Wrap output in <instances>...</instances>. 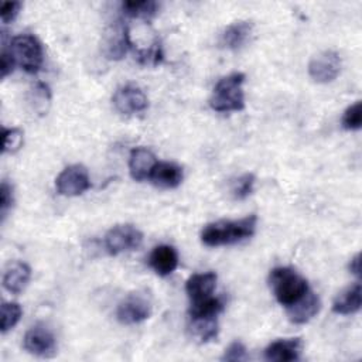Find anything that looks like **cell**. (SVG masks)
<instances>
[{
    "instance_id": "cell-1",
    "label": "cell",
    "mask_w": 362,
    "mask_h": 362,
    "mask_svg": "<svg viewBox=\"0 0 362 362\" xmlns=\"http://www.w3.org/2000/svg\"><path fill=\"white\" fill-rule=\"evenodd\" d=\"M257 225L256 215H247L235 221H216L208 223L201 232V240L209 247L235 245L253 236Z\"/></svg>"
},
{
    "instance_id": "cell-2",
    "label": "cell",
    "mask_w": 362,
    "mask_h": 362,
    "mask_svg": "<svg viewBox=\"0 0 362 362\" xmlns=\"http://www.w3.org/2000/svg\"><path fill=\"white\" fill-rule=\"evenodd\" d=\"M269 284L276 300L286 308L298 301L310 290L307 280L287 266L274 267L269 274Z\"/></svg>"
},
{
    "instance_id": "cell-3",
    "label": "cell",
    "mask_w": 362,
    "mask_h": 362,
    "mask_svg": "<svg viewBox=\"0 0 362 362\" xmlns=\"http://www.w3.org/2000/svg\"><path fill=\"white\" fill-rule=\"evenodd\" d=\"M245 74L233 72L221 78L214 86L212 95L209 98V106L215 112H239L245 107V93H243Z\"/></svg>"
},
{
    "instance_id": "cell-4",
    "label": "cell",
    "mask_w": 362,
    "mask_h": 362,
    "mask_svg": "<svg viewBox=\"0 0 362 362\" xmlns=\"http://www.w3.org/2000/svg\"><path fill=\"white\" fill-rule=\"evenodd\" d=\"M10 52L16 61L25 72L35 74L44 61L42 45L37 37L31 34H20L11 38Z\"/></svg>"
},
{
    "instance_id": "cell-5",
    "label": "cell",
    "mask_w": 362,
    "mask_h": 362,
    "mask_svg": "<svg viewBox=\"0 0 362 362\" xmlns=\"http://www.w3.org/2000/svg\"><path fill=\"white\" fill-rule=\"evenodd\" d=\"M143 242V233L130 223L116 225L105 235V247L110 255L137 249Z\"/></svg>"
},
{
    "instance_id": "cell-6",
    "label": "cell",
    "mask_w": 362,
    "mask_h": 362,
    "mask_svg": "<svg viewBox=\"0 0 362 362\" xmlns=\"http://www.w3.org/2000/svg\"><path fill=\"white\" fill-rule=\"evenodd\" d=\"M55 187L58 194L64 197H78L90 187V180L86 167L81 164H72L65 167L55 178Z\"/></svg>"
},
{
    "instance_id": "cell-7",
    "label": "cell",
    "mask_w": 362,
    "mask_h": 362,
    "mask_svg": "<svg viewBox=\"0 0 362 362\" xmlns=\"http://www.w3.org/2000/svg\"><path fill=\"white\" fill-rule=\"evenodd\" d=\"M151 315V301L143 293H132L123 298L116 310L119 322L132 325L147 320Z\"/></svg>"
},
{
    "instance_id": "cell-8",
    "label": "cell",
    "mask_w": 362,
    "mask_h": 362,
    "mask_svg": "<svg viewBox=\"0 0 362 362\" xmlns=\"http://www.w3.org/2000/svg\"><path fill=\"white\" fill-rule=\"evenodd\" d=\"M102 48L106 58L115 61L122 59L132 48L129 27L122 20H116L106 28L103 34Z\"/></svg>"
},
{
    "instance_id": "cell-9",
    "label": "cell",
    "mask_w": 362,
    "mask_h": 362,
    "mask_svg": "<svg viewBox=\"0 0 362 362\" xmlns=\"http://www.w3.org/2000/svg\"><path fill=\"white\" fill-rule=\"evenodd\" d=\"M341 71L339 54L332 49H325L314 55L308 64L310 76L318 83L332 82Z\"/></svg>"
},
{
    "instance_id": "cell-10",
    "label": "cell",
    "mask_w": 362,
    "mask_h": 362,
    "mask_svg": "<svg viewBox=\"0 0 362 362\" xmlns=\"http://www.w3.org/2000/svg\"><path fill=\"white\" fill-rule=\"evenodd\" d=\"M115 109L122 115H134L143 112L148 106L146 93L136 85H123L116 89L112 96Z\"/></svg>"
},
{
    "instance_id": "cell-11",
    "label": "cell",
    "mask_w": 362,
    "mask_h": 362,
    "mask_svg": "<svg viewBox=\"0 0 362 362\" xmlns=\"http://www.w3.org/2000/svg\"><path fill=\"white\" fill-rule=\"evenodd\" d=\"M27 352L35 356H52L57 349V342L52 331L45 325L37 324L31 327L23 339Z\"/></svg>"
},
{
    "instance_id": "cell-12",
    "label": "cell",
    "mask_w": 362,
    "mask_h": 362,
    "mask_svg": "<svg viewBox=\"0 0 362 362\" xmlns=\"http://www.w3.org/2000/svg\"><path fill=\"white\" fill-rule=\"evenodd\" d=\"M303 351V341L300 338L277 339L267 345L264 349V358L273 362H290L297 361Z\"/></svg>"
},
{
    "instance_id": "cell-13",
    "label": "cell",
    "mask_w": 362,
    "mask_h": 362,
    "mask_svg": "<svg viewBox=\"0 0 362 362\" xmlns=\"http://www.w3.org/2000/svg\"><path fill=\"white\" fill-rule=\"evenodd\" d=\"M321 300L317 294L308 290L298 301L287 307V317L293 324H305L318 314Z\"/></svg>"
},
{
    "instance_id": "cell-14",
    "label": "cell",
    "mask_w": 362,
    "mask_h": 362,
    "mask_svg": "<svg viewBox=\"0 0 362 362\" xmlns=\"http://www.w3.org/2000/svg\"><path fill=\"white\" fill-rule=\"evenodd\" d=\"M31 279V269L20 260L10 262L3 273V287L11 294H20Z\"/></svg>"
},
{
    "instance_id": "cell-15",
    "label": "cell",
    "mask_w": 362,
    "mask_h": 362,
    "mask_svg": "<svg viewBox=\"0 0 362 362\" xmlns=\"http://www.w3.org/2000/svg\"><path fill=\"white\" fill-rule=\"evenodd\" d=\"M157 164L154 153L147 147H136L129 157V171L134 181L150 178V174Z\"/></svg>"
},
{
    "instance_id": "cell-16",
    "label": "cell",
    "mask_w": 362,
    "mask_h": 362,
    "mask_svg": "<svg viewBox=\"0 0 362 362\" xmlns=\"http://www.w3.org/2000/svg\"><path fill=\"white\" fill-rule=\"evenodd\" d=\"M148 264L158 276H168L178 266V252L171 245H158L151 250Z\"/></svg>"
},
{
    "instance_id": "cell-17",
    "label": "cell",
    "mask_w": 362,
    "mask_h": 362,
    "mask_svg": "<svg viewBox=\"0 0 362 362\" xmlns=\"http://www.w3.org/2000/svg\"><path fill=\"white\" fill-rule=\"evenodd\" d=\"M216 273H195L188 277L185 283V293L191 303L208 298L212 296L216 286Z\"/></svg>"
},
{
    "instance_id": "cell-18",
    "label": "cell",
    "mask_w": 362,
    "mask_h": 362,
    "mask_svg": "<svg viewBox=\"0 0 362 362\" xmlns=\"http://www.w3.org/2000/svg\"><path fill=\"white\" fill-rule=\"evenodd\" d=\"M150 180L160 188H175L182 181V168L174 163L157 161L150 174Z\"/></svg>"
},
{
    "instance_id": "cell-19",
    "label": "cell",
    "mask_w": 362,
    "mask_h": 362,
    "mask_svg": "<svg viewBox=\"0 0 362 362\" xmlns=\"http://www.w3.org/2000/svg\"><path fill=\"white\" fill-rule=\"evenodd\" d=\"M253 31L250 21H236L228 25L221 34V45L228 49H239L243 47Z\"/></svg>"
},
{
    "instance_id": "cell-20",
    "label": "cell",
    "mask_w": 362,
    "mask_h": 362,
    "mask_svg": "<svg viewBox=\"0 0 362 362\" xmlns=\"http://www.w3.org/2000/svg\"><path fill=\"white\" fill-rule=\"evenodd\" d=\"M362 303L361 283H355L342 290L332 303V311L341 315H349L359 311Z\"/></svg>"
},
{
    "instance_id": "cell-21",
    "label": "cell",
    "mask_w": 362,
    "mask_h": 362,
    "mask_svg": "<svg viewBox=\"0 0 362 362\" xmlns=\"http://www.w3.org/2000/svg\"><path fill=\"white\" fill-rule=\"evenodd\" d=\"M225 308V301L222 297H208L199 301H194L189 305L188 314L191 320L199 318H216Z\"/></svg>"
},
{
    "instance_id": "cell-22",
    "label": "cell",
    "mask_w": 362,
    "mask_h": 362,
    "mask_svg": "<svg viewBox=\"0 0 362 362\" xmlns=\"http://www.w3.org/2000/svg\"><path fill=\"white\" fill-rule=\"evenodd\" d=\"M27 102L31 107V110L40 116L47 115L48 107L51 105V90L49 88L42 83V82H37L28 92L27 96Z\"/></svg>"
},
{
    "instance_id": "cell-23",
    "label": "cell",
    "mask_w": 362,
    "mask_h": 362,
    "mask_svg": "<svg viewBox=\"0 0 362 362\" xmlns=\"http://www.w3.org/2000/svg\"><path fill=\"white\" fill-rule=\"evenodd\" d=\"M122 10L126 16L130 17H137V18H151L153 16L157 14L158 4L151 0H141V1H123L122 3Z\"/></svg>"
},
{
    "instance_id": "cell-24",
    "label": "cell",
    "mask_w": 362,
    "mask_h": 362,
    "mask_svg": "<svg viewBox=\"0 0 362 362\" xmlns=\"http://www.w3.org/2000/svg\"><path fill=\"white\" fill-rule=\"evenodd\" d=\"M191 329L192 335L199 342H209L216 338L218 335V321L216 318H199L191 320Z\"/></svg>"
},
{
    "instance_id": "cell-25",
    "label": "cell",
    "mask_w": 362,
    "mask_h": 362,
    "mask_svg": "<svg viewBox=\"0 0 362 362\" xmlns=\"http://www.w3.org/2000/svg\"><path fill=\"white\" fill-rule=\"evenodd\" d=\"M23 314V310L20 307L18 303L14 301H8V303H3L1 304V317H0V328L1 332H7L11 328H14L17 325V322L20 321Z\"/></svg>"
},
{
    "instance_id": "cell-26",
    "label": "cell",
    "mask_w": 362,
    "mask_h": 362,
    "mask_svg": "<svg viewBox=\"0 0 362 362\" xmlns=\"http://www.w3.org/2000/svg\"><path fill=\"white\" fill-rule=\"evenodd\" d=\"M255 175L252 173H246L240 177H238L233 182H232V187H230V192L233 195L235 199H245L247 198L252 192H253V188H255Z\"/></svg>"
},
{
    "instance_id": "cell-27",
    "label": "cell",
    "mask_w": 362,
    "mask_h": 362,
    "mask_svg": "<svg viewBox=\"0 0 362 362\" xmlns=\"http://www.w3.org/2000/svg\"><path fill=\"white\" fill-rule=\"evenodd\" d=\"M342 127L346 130H359L362 126V107L361 102H355L348 106L341 119Z\"/></svg>"
},
{
    "instance_id": "cell-28",
    "label": "cell",
    "mask_w": 362,
    "mask_h": 362,
    "mask_svg": "<svg viewBox=\"0 0 362 362\" xmlns=\"http://www.w3.org/2000/svg\"><path fill=\"white\" fill-rule=\"evenodd\" d=\"M4 136V143H3V153H16L20 150L24 141V134L20 129L11 127V129H4L3 130Z\"/></svg>"
},
{
    "instance_id": "cell-29",
    "label": "cell",
    "mask_w": 362,
    "mask_h": 362,
    "mask_svg": "<svg viewBox=\"0 0 362 362\" xmlns=\"http://www.w3.org/2000/svg\"><path fill=\"white\" fill-rule=\"evenodd\" d=\"M137 59L143 65H157L163 59V49L158 42H154L150 48L147 49H140L137 52Z\"/></svg>"
},
{
    "instance_id": "cell-30",
    "label": "cell",
    "mask_w": 362,
    "mask_h": 362,
    "mask_svg": "<svg viewBox=\"0 0 362 362\" xmlns=\"http://www.w3.org/2000/svg\"><path fill=\"white\" fill-rule=\"evenodd\" d=\"M13 204H14L13 187L4 180V181H1V187H0V215H1V221L6 219L7 212L11 209Z\"/></svg>"
},
{
    "instance_id": "cell-31",
    "label": "cell",
    "mask_w": 362,
    "mask_h": 362,
    "mask_svg": "<svg viewBox=\"0 0 362 362\" xmlns=\"http://www.w3.org/2000/svg\"><path fill=\"white\" fill-rule=\"evenodd\" d=\"M246 358H247L246 346L240 341H233L232 344H229V346L225 349L222 355V361H228V362L245 361Z\"/></svg>"
},
{
    "instance_id": "cell-32",
    "label": "cell",
    "mask_w": 362,
    "mask_h": 362,
    "mask_svg": "<svg viewBox=\"0 0 362 362\" xmlns=\"http://www.w3.org/2000/svg\"><path fill=\"white\" fill-rule=\"evenodd\" d=\"M20 8H21V3L20 1H4L1 4V8H0L1 21L4 24L11 23L17 17V14L20 13Z\"/></svg>"
},
{
    "instance_id": "cell-33",
    "label": "cell",
    "mask_w": 362,
    "mask_h": 362,
    "mask_svg": "<svg viewBox=\"0 0 362 362\" xmlns=\"http://www.w3.org/2000/svg\"><path fill=\"white\" fill-rule=\"evenodd\" d=\"M16 66V61L10 52V49H3L0 55V76L4 79L8 74L13 72Z\"/></svg>"
},
{
    "instance_id": "cell-34",
    "label": "cell",
    "mask_w": 362,
    "mask_h": 362,
    "mask_svg": "<svg viewBox=\"0 0 362 362\" xmlns=\"http://www.w3.org/2000/svg\"><path fill=\"white\" fill-rule=\"evenodd\" d=\"M349 272L352 273V274H355V276H361V255L359 253H356L352 259H351V262H349Z\"/></svg>"
}]
</instances>
